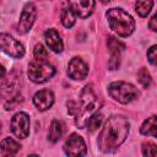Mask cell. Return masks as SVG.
Here are the masks:
<instances>
[{"instance_id": "obj_1", "label": "cell", "mask_w": 157, "mask_h": 157, "mask_svg": "<svg viewBox=\"0 0 157 157\" xmlns=\"http://www.w3.org/2000/svg\"><path fill=\"white\" fill-rule=\"evenodd\" d=\"M130 131V123L124 115H112L104 123L98 135V148L104 152L115 151L128 137Z\"/></svg>"}, {"instance_id": "obj_2", "label": "cell", "mask_w": 157, "mask_h": 157, "mask_svg": "<svg viewBox=\"0 0 157 157\" xmlns=\"http://www.w3.org/2000/svg\"><path fill=\"white\" fill-rule=\"evenodd\" d=\"M96 94L93 93L92 90V85H87L83 87L81 94H80V101L78 103L70 101L67 102V108H69V113L72 114L75 117L76 120V125L78 128H83L85 126V115L87 113H93L96 107H97V99H96Z\"/></svg>"}, {"instance_id": "obj_3", "label": "cell", "mask_w": 157, "mask_h": 157, "mask_svg": "<svg viewBox=\"0 0 157 157\" xmlns=\"http://www.w3.org/2000/svg\"><path fill=\"white\" fill-rule=\"evenodd\" d=\"M108 25L113 32L120 37H129L135 31V20L130 13L120 7H112L105 12Z\"/></svg>"}, {"instance_id": "obj_4", "label": "cell", "mask_w": 157, "mask_h": 157, "mask_svg": "<svg viewBox=\"0 0 157 157\" xmlns=\"http://www.w3.org/2000/svg\"><path fill=\"white\" fill-rule=\"evenodd\" d=\"M108 94L114 101H117L121 104H128V103L135 101L140 96V92L134 85H131L129 82L115 81L108 86Z\"/></svg>"}, {"instance_id": "obj_5", "label": "cell", "mask_w": 157, "mask_h": 157, "mask_svg": "<svg viewBox=\"0 0 157 157\" xmlns=\"http://www.w3.org/2000/svg\"><path fill=\"white\" fill-rule=\"evenodd\" d=\"M28 78L34 83H44L48 80H50L55 75V67L48 63L47 60H37L29 63L28 71H27Z\"/></svg>"}, {"instance_id": "obj_6", "label": "cell", "mask_w": 157, "mask_h": 157, "mask_svg": "<svg viewBox=\"0 0 157 157\" xmlns=\"http://www.w3.org/2000/svg\"><path fill=\"white\" fill-rule=\"evenodd\" d=\"M0 52L18 59L25 55V47L12 36L7 33H0Z\"/></svg>"}, {"instance_id": "obj_7", "label": "cell", "mask_w": 157, "mask_h": 157, "mask_svg": "<svg viewBox=\"0 0 157 157\" xmlns=\"http://www.w3.org/2000/svg\"><path fill=\"white\" fill-rule=\"evenodd\" d=\"M11 132L17 139H26L29 135V117L25 112L16 113L10 123Z\"/></svg>"}, {"instance_id": "obj_8", "label": "cell", "mask_w": 157, "mask_h": 157, "mask_svg": "<svg viewBox=\"0 0 157 157\" xmlns=\"http://www.w3.org/2000/svg\"><path fill=\"white\" fill-rule=\"evenodd\" d=\"M37 17V9L33 2H27L20 15V21L17 26V31L20 34H26L32 28L34 21Z\"/></svg>"}, {"instance_id": "obj_9", "label": "cell", "mask_w": 157, "mask_h": 157, "mask_svg": "<svg viewBox=\"0 0 157 157\" xmlns=\"http://www.w3.org/2000/svg\"><path fill=\"white\" fill-rule=\"evenodd\" d=\"M86 151L85 140L78 134H71L64 144V152L67 156H85Z\"/></svg>"}, {"instance_id": "obj_10", "label": "cell", "mask_w": 157, "mask_h": 157, "mask_svg": "<svg viewBox=\"0 0 157 157\" xmlns=\"http://www.w3.org/2000/svg\"><path fill=\"white\" fill-rule=\"evenodd\" d=\"M67 75L70 78L76 80V81H81L83 78H86V76L88 75V66L87 64L78 56H75L70 60L69 66H67Z\"/></svg>"}, {"instance_id": "obj_11", "label": "cell", "mask_w": 157, "mask_h": 157, "mask_svg": "<svg viewBox=\"0 0 157 157\" xmlns=\"http://www.w3.org/2000/svg\"><path fill=\"white\" fill-rule=\"evenodd\" d=\"M108 49L110 52V59H109V69L110 70H115L119 67L120 65V59H121V53L125 49V45L115 39L114 37H109L108 38Z\"/></svg>"}, {"instance_id": "obj_12", "label": "cell", "mask_w": 157, "mask_h": 157, "mask_svg": "<svg viewBox=\"0 0 157 157\" xmlns=\"http://www.w3.org/2000/svg\"><path fill=\"white\" fill-rule=\"evenodd\" d=\"M67 2L75 15L81 18H87L91 16L96 5L94 0H67Z\"/></svg>"}, {"instance_id": "obj_13", "label": "cell", "mask_w": 157, "mask_h": 157, "mask_svg": "<svg viewBox=\"0 0 157 157\" xmlns=\"http://www.w3.org/2000/svg\"><path fill=\"white\" fill-rule=\"evenodd\" d=\"M33 104L40 112L49 109L54 104V93L48 88H43L36 92V94L33 96Z\"/></svg>"}, {"instance_id": "obj_14", "label": "cell", "mask_w": 157, "mask_h": 157, "mask_svg": "<svg viewBox=\"0 0 157 157\" xmlns=\"http://www.w3.org/2000/svg\"><path fill=\"white\" fill-rule=\"evenodd\" d=\"M44 39H45V43L49 47V49H52L54 53H61L63 52L64 43H63L61 37L56 29H54V28L47 29L44 33Z\"/></svg>"}, {"instance_id": "obj_15", "label": "cell", "mask_w": 157, "mask_h": 157, "mask_svg": "<svg viewBox=\"0 0 157 157\" xmlns=\"http://www.w3.org/2000/svg\"><path fill=\"white\" fill-rule=\"evenodd\" d=\"M140 132L145 136L157 137V118H156V115L147 118L142 123V125L140 128Z\"/></svg>"}, {"instance_id": "obj_16", "label": "cell", "mask_w": 157, "mask_h": 157, "mask_svg": "<svg viewBox=\"0 0 157 157\" xmlns=\"http://www.w3.org/2000/svg\"><path fill=\"white\" fill-rule=\"evenodd\" d=\"M20 148L21 145L11 137H5L4 140L0 141V151L4 155H15L20 151Z\"/></svg>"}, {"instance_id": "obj_17", "label": "cell", "mask_w": 157, "mask_h": 157, "mask_svg": "<svg viewBox=\"0 0 157 157\" xmlns=\"http://www.w3.org/2000/svg\"><path fill=\"white\" fill-rule=\"evenodd\" d=\"M102 123H103V114L101 112H93L90 114L88 119H86L85 126L90 132H94L102 126Z\"/></svg>"}, {"instance_id": "obj_18", "label": "cell", "mask_w": 157, "mask_h": 157, "mask_svg": "<svg viewBox=\"0 0 157 157\" xmlns=\"http://www.w3.org/2000/svg\"><path fill=\"white\" fill-rule=\"evenodd\" d=\"M64 134V124L60 120H53L49 128V132H48V140L50 142H56L59 141V139L63 136Z\"/></svg>"}, {"instance_id": "obj_19", "label": "cell", "mask_w": 157, "mask_h": 157, "mask_svg": "<svg viewBox=\"0 0 157 157\" xmlns=\"http://www.w3.org/2000/svg\"><path fill=\"white\" fill-rule=\"evenodd\" d=\"M60 20H61V23H63L64 27L71 28L76 22V15L70 7L69 9H64L61 11V13H60Z\"/></svg>"}, {"instance_id": "obj_20", "label": "cell", "mask_w": 157, "mask_h": 157, "mask_svg": "<svg viewBox=\"0 0 157 157\" xmlns=\"http://www.w3.org/2000/svg\"><path fill=\"white\" fill-rule=\"evenodd\" d=\"M153 0H137L135 4V10L141 17H146L152 10Z\"/></svg>"}, {"instance_id": "obj_21", "label": "cell", "mask_w": 157, "mask_h": 157, "mask_svg": "<svg viewBox=\"0 0 157 157\" xmlns=\"http://www.w3.org/2000/svg\"><path fill=\"white\" fill-rule=\"evenodd\" d=\"M137 80L139 82L141 83V86L144 88H148L152 83V78H151V75L148 72V70L146 67H141L139 74H137Z\"/></svg>"}, {"instance_id": "obj_22", "label": "cell", "mask_w": 157, "mask_h": 157, "mask_svg": "<svg viewBox=\"0 0 157 157\" xmlns=\"http://www.w3.org/2000/svg\"><path fill=\"white\" fill-rule=\"evenodd\" d=\"M33 56L34 59L37 60H47L48 59V52L47 49L39 43L34 47V50H33Z\"/></svg>"}, {"instance_id": "obj_23", "label": "cell", "mask_w": 157, "mask_h": 157, "mask_svg": "<svg viewBox=\"0 0 157 157\" xmlns=\"http://www.w3.org/2000/svg\"><path fill=\"white\" fill-rule=\"evenodd\" d=\"M142 155L144 156H156L157 155L156 145L152 144V142H145V144H142Z\"/></svg>"}, {"instance_id": "obj_24", "label": "cell", "mask_w": 157, "mask_h": 157, "mask_svg": "<svg viewBox=\"0 0 157 157\" xmlns=\"http://www.w3.org/2000/svg\"><path fill=\"white\" fill-rule=\"evenodd\" d=\"M156 52H157V47H156V45H152V47L147 50V59H148V61H150L152 65L156 64Z\"/></svg>"}, {"instance_id": "obj_25", "label": "cell", "mask_w": 157, "mask_h": 157, "mask_svg": "<svg viewBox=\"0 0 157 157\" xmlns=\"http://www.w3.org/2000/svg\"><path fill=\"white\" fill-rule=\"evenodd\" d=\"M157 15H153L152 17H151V20H150V22H148V27H150V29L151 31H153V32H156L157 31Z\"/></svg>"}, {"instance_id": "obj_26", "label": "cell", "mask_w": 157, "mask_h": 157, "mask_svg": "<svg viewBox=\"0 0 157 157\" xmlns=\"http://www.w3.org/2000/svg\"><path fill=\"white\" fill-rule=\"evenodd\" d=\"M5 74H6V69L0 64V78H2L5 76Z\"/></svg>"}, {"instance_id": "obj_27", "label": "cell", "mask_w": 157, "mask_h": 157, "mask_svg": "<svg viewBox=\"0 0 157 157\" xmlns=\"http://www.w3.org/2000/svg\"><path fill=\"white\" fill-rule=\"evenodd\" d=\"M112 0H101V2H103V4H108V2H110Z\"/></svg>"}, {"instance_id": "obj_28", "label": "cell", "mask_w": 157, "mask_h": 157, "mask_svg": "<svg viewBox=\"0 0 157 157\" xmlns=\"http://www.w3.org/2000/svg\"><path fill=\"white\" fill-rule=\"evenodd\" d=\"M0 131H1V123H0Z\"/></svg>"}]
</instances>
